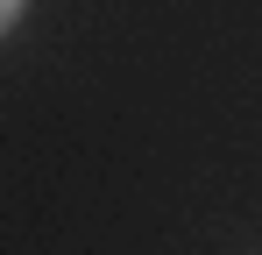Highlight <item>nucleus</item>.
<instances>
[{"instance_id":"1","label":"nucleus","mask_w":262,"mask_h":255,"mask_svg":"<svg viewBox=\"0 0 262 255\" xmlns=\"http://www.w3.org/2000/svg\"><path fill=\"white\" fill-rule=\"evenodd\" d=\"M14 14H21V0H0V36L14 29Z\"/></svg>"}]
</instances>
